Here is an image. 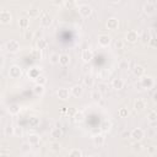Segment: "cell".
Here are the masks:
<instances>
[{"label": "cell", "mask_w": 157, "mask_h": 157, "mask_svg": "<svg viewBox=\"0 0 157 157\" xmlns=\"http://www.w3.org/2000/svg\"><path fill=\"white\" fill-rule=\"evenodd\" d=\"M22 75V69L19 65H12L9 69V76L11 79H20Z\"/></svg>", "instance_id": "cell-1"}, {"label": "cell", "mask_w": 157, "mask_h": 157, "mask_svg": "<svg viewBox=\"0 0 157 157\" xmlns=\"http://www.w3.org/2000/svg\"><path fill=\"white\" fill-rule=\"evenodd\" d=\"M19 49H20V43L16 39H10L6 43V50L9 53H16L19 52Z\"/></svg>", "instance_id": "cell-2"}, {"label": "cell", "mask_w": 157, "mask_h": 157, "mask_svg": "<svg viewBox=\"0 0 157 157\" xmlns=\"http://www.w3.org/2000/svg\"><path fill=\"white\" fill-rule=\"evenodd\" d=\"M153 84H155V81H153V79L151 76H145L144 75L140 79V85H141L142 88H151L153 86Z\"/></svg>", "instance_id": "cell-3"}, {"label": "cell", "mask_w": 157, "mask_h": 157, "mask_svg": "<svg viewBox=\"0 0 157 157\" xmlns=\"http://www.w3.org/2000/svg\"><path fill=\"white\" fill-rule=\"evenodd\" d=\"M11 20H12V16H11L10 11H8V10H2L0 11V22L2 23H4V25L10 23Z\"/></svg>", "instance_id": "cell-4"}, {"label": "cell", "mask_w": 157, "mask_h": 157, "mask_svg": "<svg viewBox=\"0 0 157 157\" xmlns=\"http://www.w3.org/2000/svg\"><path fill=\"white\" fill-rule=\"evenodd\" d=\"M79 12L81 16L84 17H88L91 14H92V8L88 5V4H81L79 6Z\"/></svg>", "instance_id": "cell-5"}, {"label": "cell", "mask_w": 157, "mask_h": 157, "mask_svg": "<svg viewBox=\"0 0 157 157\" xmlns=\"http://www.w3.org/2000/svg\"><path fill=\"white\" fill-rule=\"evenodd\" d=\"M144 135H145V133H144V130H142L141 128H135V129H133L131 133H130V136H131L134 140H136V141H140V140L144 138Z\"/></svg>", "instance_id": "cell-6"}, {"label": "cell", "mask_w": 157, "mask_h": 157, "mask_svg": "<svg viewBox=\"0 0 157 157\" xmlns=\"http://www.w3.org/2000/svg\"><path fill=\"white\" fill-rule=\"evenodd\" d=\"M56 95H58V97H59L60 100L65 101V100H68V98H69L70 92H69V90H68V88H65V87H61V88H59V90H58Z\"/></svg>", "instance_id": "cell-7"}, {"label": "cell", "mask_w": 157, "mask_h": 157, "mask_svg": "<svg viewBox=\"0 0 157 157\" xmlns=\"http://www.w3.org/2000/svg\"><path fill=\"white\" fill-rule=\"evenodd\" d=\"M118 26H119V20H118V19H115V17L108 19V21H107V27H108V29L115 31V29L118 28Z\"/></svg>", "instance_id": "cell-8"}, {"label": "cell", "mask_w": 157, "mask_h": 157, "mask_svg": "<svg viewBox=\"0 0 157 157\" xmlns=\"http://www.w3.org/2000/svg\"><path fill=\"white\" fill-rule=\"evenodd\" d=\"M81 58H82V60L86 63H90L91 60H92V58H93V53H92V50L91 49H84L82 50V54H81Z\"/></svg>", "instance_id": "cell-9"}, {"label": "cell", "mask_w": 157, "mask_h": 157, "mask_svg": "<svg viewBox=\"0 0 157 157\" xmlns=\"http://www.w3.org/2000/svg\"><path fill=\"white\" fill-rule=\"evenodd\" d=\"M138 39H139V35H138L136 31L131 29V31H129V32L127 33V41L129 43H135Z\"/></svg>", "instance_id": "cell-10"}, {"label": "cell", "mask_w": 157, "mask_h": 157, "mask_svg": "<svg viewBox=\"0 0 157 157\" xmlns=\"http://www.w3.org/2000/svg\"><path fill=\"white\" fill-rule=\"evenodd\" d=\"M28 76L32 80H37L41 76V68H32L28 70Z\"/></svg>", "instance_id": "cell-11"}, {"label": "cell", "mask_w": 157, "mask_h": 157, "mask_svg": "<svg viewBox=\"0 0 157 157\" xmlns=\"http://www.w3.org/2000/svg\"><path fill=\"white\" fill-rule=\"evenodd\" d=\"M98 44L101 47H108L111 44V37L107 35H101L98 37Z\"/></svg>", "instance_id": "cell-12"}, {"label": "cell", "mask_w": 157, "mask_h": 157, "mask_svg": "<svg viewBox=\"0 0 157 157\" xmlns=\"http://www.w3.org/2000/svg\"><path fill=\"white\" fill-rule=\"evenodd\" d=\"M82 93H84V88H82L81 85H75V86H73V88H71V95H73L74 97H81Z\"/></svg>", "instance_id": "cell-13"}, {"label": "cell", "mask_w": 157, "mask_h": 157, "mask_svg": "<svg viewBox=\"0 0 157 157\" xmlns=\"http://www.w3.org/2000/svg\"><path fill=\"white\" fill-rule=\"evenodd\" d=\"M155 10H156V4H153V3H146L144 5V12L147 15H152L155 12Z\"/></svg>", "instance_id": "cell-14"}, {"label": "cell", "mask_w": 157, "mask_h": 157, "mask_svg": "<svg viewBox=\"0 0 157 157\" xmlns=\"http://www.w3.org/2000/svg\"><path fill=\"white\" fill-rule=\"evenodd\" d=\"M41 25L43 27H49L52 25V17L48 14H43L41 17Z\"/></svg>", "instance_id": "cell-15"}, {"label": "cell", "mask_w": 157, "mask_h": 157, "mask_svg": "<svg viewBox=\"0 0 157 157\" xmlns=\"http://www.w3.org/2000/svg\"><path fill=\"white\" fill-rule=\"evenodd\" d=\"M39 140H41V138L37 134H29L28 135V139H27V141H28L29 145H37V144H39Z\"/></svg>", "instance_id": "cell-16"}, {"label": "cell", "mask_w": 157, "mask_h": 157, "mask_svg": "<svg viewBox=\"0 0 157 157\" xmlns=\"http://www.w3.org/2000/svg\"><path fill=\"white\" fill-rule=\"evenodd\" d=\"M112 87L114 88V90H121L123 87H124V81H123V79H113V81H112Z\"/></svg>", "instance_id": "cell-17"}, {"label": "cell", "mask_w": 157, "mask_h": 157, "mask_svg": "<svg viewBox=\"0 0 157 157\" xmlns=\"http://www.w3.org/2000/svg\"><path fill=\"white\" fill-rule=\"evenodd\" d=\"M145 107H146V102H145L142 98H138V100L135 101V103H134V108H135V111H138V112L142 111Z\"/></svg>", "instance_id": "cell-18"}, {"label": "cell", "mask_w": 157, "mask_h": 157, "mask_svg": "<svg viewBox=\"0 0 157 157\" xmlns=\"http://www.w3.org/2000/svg\"><path fill=\"white\" fill-rule=\"evenodd\" d=\"M59 64L63 67H67L70 64V56L69 54H60V59H59Z\"/></svg>", "instance_id": "cell-19"}, {"label": "cell", "mask_w": 157, "mask_h": 157, "mask_svg": "<svg viewBox=\"0 0 157 157\" xmlns=\"http://www.w3.org/2000/svg\"><path fill=\"white\" fill-rule=\"evenodd\" d=\"M93 144H95L96 146H102L103 144H104V136L103 135H101V134H97V135H95L93 136Z\"/></svg>", "instance_id": "cell-20"}, {"label": "cell", "mask_w": 157, "mask_h": 157, "mask_svg": "<svg viewBox=\"0 0 157 157\" xmlns=\"http://www.w3.org/2000/svg\"><path fill=\"white\" fill-rule=\"evenodd\" d=\"M133 73H134V75H136L138 77H142V76L145 75V69H144V67H141V65H136V67L133 69Z\"/></svg>", "instance_id": "cell-21"}, {"label": "cell", "mask_w": 157, "mask_h": 157, "mask_svg": "<svg viewBox=\"0 0 157 157\" xmlns=\"http://www.w3.org/2000/svg\"><path fill=\"white\" fill-rule=\"evenodd\" d=\"M50 135H52V138H54V139H59V138H61L63 136V130H61V128H54V129H52V131H50Z\"/></svg>", "instance_id": "cell-22"}, {"label": "cell", "mask_w": 157, "mask_h": 157, "mask_svg": "<svg viewBox=\"0 0 157 157\" xmlns=\"http://www.w3.org/2000/svg\"><path fill=\"white\" fill-rule=\"evenodd\" d=\"M4 134L6 136H11V135H15V127H12L11 124H8L6 127L4 128Z\"/></svg>", "instance_id": "cell-23"}, {"label": "cell", "mask_w": 157, "mask_h": 157, "mask_svg": "<svg viewBox=\"0 0 157 157\" xmlns=\"http://www.w3.org/2000/svg\"><path fill=\"white\" fill-rule=\"evenodd\" d=\"M49 150H50V151H53V152H59V151L61 150V145H60V142H58V141H53V142H50V144H49Z\"/></svg>", "instance_id": "cell-24"}, {"label": "cell", "mask_w": 157, "mask_h": 157, "mask_svg": "<svg viewBox=\"0 0 157 157\" xmlns=\"http://www.w3.org/2000/svg\"><path fill=\"white\" fill-rule=\"evenodd\" d=\"M84 84H85V86L92 87L93 85H95V79H93V76H91V75H86L85 79H84Z\"/></svg>", "instance_id": "cell-25"}, {"label": "cell", "mask_w": 157, "mask_h": 157, "mask_svg": "<svg viewBox=\"0 0 157 157\" xmlns=\"http://www.w3.org/2000/svg\"><path fill=\"white\" fill-rule=\"evenodd\" d=\"M9 113H10V114H12V115L19 114V113H20V106H19V104H16V103L10 104V107H9Z\"/></svg>", "instance_id": "cell-26"}, {"label": "cell", "mask_w": 157, "mask_h": 157, "mask_svg": "<svg viewBox=\"0 0 157 157\" xmlns=\"http://www.w3.org/2000/svg\"><path fill=\"white\" fill-rule=\"evenodd\" d=\"M47 47H48V42H47L44 38H41V39L37 41V49L43 50V49H46Z\"/></svg>", "instance_id": "cell-27"}, {"label": "cell", "mask_w": 157, "mask_h": 157, "mask_svg": "<svg viewBox=\"0 0 157 157\" xmlns=\"http://www.w3.org/2000/svg\"><path fill=\"white\" fill-rule=\"evenodd\" d=\"M31 56H32L33 59H36V60L42 59V50H39V49H32V50H31Z\"/></svg>", "instance_id": "cell-28"}, {"label": "cell", "mask_w": 157, "mask_h": 157, "mask_svg": "<svg viewBox=\"0 0 157 157\" xmlns=\"http://www.w3.org/2000/svg\"><path fill=\"white\" fill-rule=\"evenodd\" d=\"M91 98L95 100V101H101V98H102V93H101L98 90L92 91V92H91Z\"/></svg>", "instance_id": "cell-29"}, {"label": "cell", "mask_w": 157, "mask_h": 157, "mask_svg": "<svg viewBox=\"0 0 157 157\" xmlns=\"http://www.w3.org/2000/svg\"><path fill=\"white\" fill-rule=\"evenodd\" d=\"M59 59H60V55L59 54H56V53H53V54H50V56H49V61L52 63V64H59Z\"/></svg>", "instance_id": "cell-30"}, {"label": "cell", "mask_w": 157, "mask_h": 157, "mask_svg": "<svg viewBox=\"0 0 157 157\" xmlns=\"http://www.w3.org/2000/svg\"><path fill=\"white\" fill-rule=\"evenodd\" d=\"M33 92L36 93V95H38V96L43 95V93H44V86H42V85H35Z\"/></svg>", "instance_id": "cell-31"}, {"label": "cell", "mask_w": 157, "mask_h": 157, "mask_svg": "<svg viewBox=\"0 0 157 157\" xmlns=\"http://www.w3.org/2000/svg\"><path fill=\"white\" fill-rule=\"evenodd\" d=\"M28 25H29V20H28L27 17H22V19L19 20V26H20L21 28H27Z\"/></svg>", "instance_id": "cell-32"}, {"label": "cell", "mask_w": 157, "mask_h": 157, "mask_svg": "<svg viewBox=\"0 0 157 157\" xmlns=\"http://www.w3.org/2000/svg\"><path fill=\"white\" fill-rule=\"evenodd\" d=\"M73 118H74V121H75V123H81V121H84L85 115H84V113H82V112H77Z\"/></svg>", "instance_id": "cell-33"}, {"label": "cell", "mask_w": 157, "mask_h": 157, "mask_svg": "<svg viewBox=\"0 0 157 157\" xmlns=\"http://www.w3.org/2000/svg\"><path fill=\"white\" fill-rule=\"evenodd\" d=\"M69 157H82V152L79 148H73L69 153Z\"/></svg>", "instance_id": "cell-34"}, {"label": "cell", "mask_w": 157, "mask_h": 157, "mask_svg": "<svg viewBox=\"0 0 157 157\" xmlns=\"http://www.w3.org/2000/svg\"><path fill=\"white\" fill-rule=\"evenodd\" d=\"M28 123H29V127H31V128H36L37 125L39 124V120H38V118H36V117H31Z\"/></svg>", "instance_id": "cell-35"}, {"label": "cell", "mask_w": 157, "mask_h": 157, "mask_svg": "<svg viewBox=\"0 0 157 157\" xmlns=\"http://www.w3.org/2000/svg\"><path fill=\"white\" fill-rule=\"evenodd\" d=\"M38 14H39V10H38L37 8H31V9L28 10V15H29L31 17H36V16H38Z\"/></svg>", "instance_id": "cell-36"}, {"label": "cell", "mask_w": 157, "mask_h": 157, "mask_svg": "<svg viewBox=\"0 0 157 157\" xmlns=\"http://www.w3.org/2000/svg\"><path fill=\"white\" fill-rule=\"evenodd\" d=\"M118 114H119L120 118H127L128 114H129V111H128V108H120L119 112H118Z\"/></svg>", "instance_id": "cell-37"}, {"label": "cell", "mask_w": 157, "mask_h": 157, "mask_svg": "<svg viewBox=\"0 0 157 157\" xmlns=\"http://www.w3.org/2000/svg\"><path fill=\"white\" fill-rule=\"evenodd\" d=\"M101 129H102L103 131H108V130L111 129V121H109V120H104V121L102 123V125H101Z\"/></svg>", "instance_id": "cell-38"}, {"label": "cell", "mask_w": 157, "mask_h": 157, "mask_svg": "<svg viewBox=\"0 0 157 157\" xmlns=\"http://www.w3.org/2000/svg\"><path fill=\"white\" fill-rule=\"evenodd\" d=\"M97 90H98L101 93H103V92H106V91L108 90V85L104 84V82H101V84L97 85Z\"/></svg>", "instance_id": "cell-39"}, {"label": "cell", "mask_w": 157, "mask_h": 157, "mask_svg": "<svg viewBox=\"0 0 157 157\" xmlns=\"http://www.w3.org/2000/svg\"><path fill=\"white\" fill-rule=\"evenodd\" d=\"M147 119H148L150 121H156V120H157V112H156V111H151V112L148 113V115H147Z\"/></svg>", "instance_id": "cell-40"}, {"label": "cell", "mask_w": 157, "mask_h": 157, "mask_svg": "<svg viewBox=\"0 0 157 157\" xmlns=\"http://www.w3.org/2000/svg\"><path fill=\"white\" fill-rule=\"evenodd\" d=\"M46 84H47V77L43 76V75H41V76L36 80V85H42V86H44Z\"/></svg>", "instance_id": "cell-41"}, {"label": "cell", "mask_w": 157, "mask_h": 157, "mask_svg": "<svg viewBox=\"0 0 157 157\" xmlns=\"http://www.w3.org/2000/svg\"><path fill=\"white\" fill-rule=\"evenodd\" d=\"M141 39H142V42H144V43H147V42L150 43V41H151V36H150L147 32H144V33H142V36H141Z\"/></svg>", "instance_id": "cell-42"}, {"label": "cell", "mask_w": 157, "mask_h": 157, "mask_svg": "<svg viewBox=\"0 0 157 157\" xmlns=\"http://www.w3.org/2000/svg\"><path fill=\"white\" fill-rule=\"evenodd\" d=\"M23 37H25L26 39H32V38H33V32H32V31H29V29H26Z\"/></svg>", "instance_id": "cell-43"}, {"label": "cell", "mask_w": 157, "mask_h": 157, "mask_svg": "<svg viewBox=\"0 0 157 157\" xmlns=\"http://www.w3.org/2000/svg\"><path fill=\"white\" fill-rule=\"evenodd\" d=\"M114 46H115V49H123V47H124V42H123L121 39H117Z\"/></svg>", "instance_id": "cell-44"}, {"label": "cell", "mask_w": 157, "mask_h": 157, "mask_svg": "<svg viewBox=\"0 0 157 157\" xmlns=\"http://www.w3.org/2000/svg\"><path fill=\"white\" fill-rule=\"evenodd\" d=\"M68 115H70V117H74L76 113H77V111H76V108H74V107H71V108H69L68 109Z\"/></svg>", "instance_id": "cell-45"}, {"label": "cell", "mask_w": 157, "mask_h": 157, "mask_svg": "<svg viewBox=\"0 0 157 157\" xmlns=\"http://www.w3.org/2000/svg\"><path fill=\"white\" fill-rule=\"evenodd\" d=\"M22 134H23V131H22V128L15 127V135H16V136H21Z\"/></svg>", "instance_id": "cell-46"}, {"label": "cell", "mask_w": 157, "mask_h": 157, "mask_svg": "<svg viewBox=\"0 0 157 157\" xmlns=\"http://www.w3.org/2000/svg\"><path fill=\"white\" fill-rule=\"evenodd\" d=\"M150 44H151L152 47H157V37H151Z\"/></svg>", "instance_id": "cell-47"}, {"label": "cell", "mask_w": 157, "mask_h": 157, "mask_svg": "<svg viewBox=\"0 0 157 157\" xmlns=\"http://www.w3.org/2000/svg\"><path fill=\"white\" fill-rule=\"evenodd\" d=\"M133 147H134V150H135V151H140L142 146H141V145L138 142V144H134V145H133Z\"/></svg>", "instance_id": "cell-48"}, {"label": "cell", "mask_w": 157, "mask_h": 157, "mask_svg": "<svg viewBox=\"0 0 157 157\" xmlns=\"http://www.w3.org/2000/svg\"><path fill=\"white\" fill-rule=\"evenodd\" d=\"M74 4H75L74 2H64V5H65V6H68V8H70V6H73Z\"/></svg>", "instance_id": "cell-49"}, {"label": "cell", "mask_w": 157, "mask_h": 157, "mask_svg": "<svg viewBox=\"0 0 157 157\" xmlns=\"http://www.w3.org/2000/svg\"><path fill=\"white\" fill-rule=\"evenodd\" d=\"M152 101H153L156 104H157V91L153 93V96H152Z\"/></svg>", "instance_id": "cell-50"}, {"label": "cell", "mask_w": 157, "mask_h": 157, "mask_svg": "<svg viewBox=\"0 0 157 157\" xmlns=\"http://www.w3.org/2000/svg\"><path fill=\"white\" fill-rule=\"evenodd\" d=\"M65 112H68V109H67V108H63V109H61V113H65Z\"/></svg>", "instance_id": "cell-51"}, {"label": "cell", "mask_w": 157, "mask_h": 157, "mask_svg": "<svg viewBox=\"0 0 157 157\" xmlns=\"http://www.w3.org/2000/svg\"><path fill=\"white\" fill-rule=\"evenodd\" d=\"M91 157H101V156H100V155H92Z\"/></svg>", "instance_id": "cell-52"}, {"label": "cell", "mask_w": 157, "mask_h": 157, "mask_svg": "<svg viewBox=\"0 0 157 157\" xmlns=\"http://www.w3.org/2000/svg\"><path fill=\"white\" fill-rule=\"evenodd\" d=\"M156 27H157V23H156Z\"/></svg>", "instance_id": "cell-53"}]
</instances>
